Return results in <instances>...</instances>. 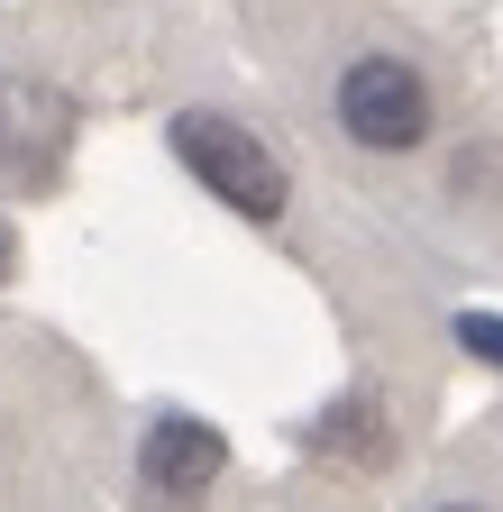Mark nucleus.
Wrapping results in <instances>:
<instances>
[{
	"label": "nucleus",
	"mask_w": 503,
	"mask_h": 512,
	"mask_svg": "<svg viewBox=\"0 0 503 512\" xmlns=\"http://www.w3.org/2000/svg\"><path fill=\"white\" fill-rule=\"evenodd\" d=\"M220 467H229V448H220V430H211V421H193V412H156V421H147V439H138V476H147L165 503L211 494V485H220Z\"/></svg>",
	"instance_id": "obj_4"
},
{
	"label": "nucleus",
	"mask_w": 503,
	"mask_h": 512,
	"mask_svg": "<svg viewBox=\"0 0 503 512\" xmlns=\"http://www.w3.org/2000/svg\"><path fill=\"white\" fill-rule=\"evenodd\" d=\"M458 348L485 357V366H503V311H458Z\"/></svg>",
	"instance_id": "obj_6"
},
{
	"label": "nucleus",
	"mask_w": 503,
	"mask_h": 512,
	"mask_svg": "<svg viewBox=\"0 0 503 512\" xmlns=\"http://www.w3.org/2000/svg\"><path fill=\"white\" fill-rule=\"evenodd\" d=\"M10 275H19V229L0 220V284H10Z\"/></svg>",
	"instance_id": "obj_7"
},
{
	"label": "nucleus",
	"mask_w": 503,
	"mask_h": 512,
	"mask_svg": "<svg viewBox=\"0 0 503 512\" xmlns=\"http://www.w3.org/2000/svg\"><path fill=\"white\" fill-rule=\"evenodd\" d=\"M74 147V92H55L37 74H10L0 83V174L19 183H46Z\"/></svg>",
	"instance_id": "obj_3"
},
{
	"label": "nucleus",
	"mask_w": 503,
	"mask_h": 512,
	"mask_svg": "<svg viewBox=\"0 0 503 512\" xmlns=\"http://www.w3.org/2000/svg\"><path fill=\"white\" fill-rule=\"evenodd\" d=\"M174 156L193 165L238 220H284V202H293V183H284V165L266 156V138H247V128L220 119V110H183V119H174Z\"/></svg>",
	"instance_id": "obj_1"
},
{
	"label": "nucleus",
	"mask_w": 503,
	"mask_h": 512,
	"mask_svg": "<svg viewBox=\"0 0 503 512\" xmlns=\"http://www.w3.org/2000/svg\"><path fill=\"white\" fill-rule=\"evenodd\" d=\"M385 448H394V430H385L375 403H330L311 421V458H330V467H375Z\"/></svg>",
	"instance_id": "obj_5"
},
{
	"label": "nucleus",
	"mask_w": 503,
	"mask_h": 512,
	"mask_svg": "<svg viewBox=\"0 0 503 512\" xmlns=\"http://www.w3.org/2000/svg\"><path fill=\"white\" fill-rule=\"evenodd\" d=\"M339 128L375 156H412L430 138V83L403 55H357L339 74Z\"/></svg>",
	"instance_id": "obj_2"
},
{
	"label": "nucleus",
	"mask_w": 503,
	"mask_h": 512,
	"mask_svg": "<svg viewBox=\"0 0 503 512\" xmlns=\"http://www.w3.org/2000/svg\"><path fill=\"white\" fill-rule=\"evenodd\" d=\"M439 512H485V503H439Z\"/></svg>",
	"instance_id": "obj_8"
}]
</instances>
